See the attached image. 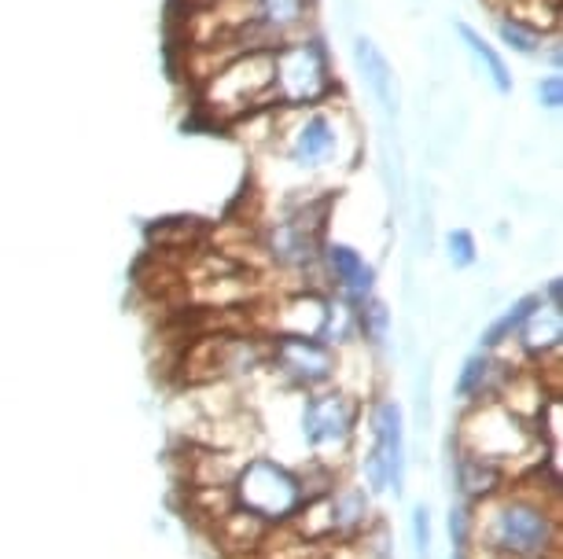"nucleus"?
Instances as JSON below:
<instances>
[{
    "label": "nucleus",
    "mask_w": 563,
    "mask_h": 559,
    "mask_svg": "<svg viewBox=\"0 0 563 559\" xmlns=\"http://www.w3.org/2000/svg\"><path fill=\"white\" fill-rule=\"evenodd\" d=\"M328 305H332V294L321 288H299V291L284 294L273 313V332L313 335V339H321L324 321H328Z\"/></svg>",
    "instance_id": "2eb2a0df"
},
{
    "label": "nucleus",
    "mask_w": 563,
    "mask_h": 559,
    "mask_svg": "<svg viewBox=\"0 0 563 559\" xmlns=\"http://www.w3.org/2000/svg\"><path fill=\"white\" fill-rule=\"evenodd\" d=\"M541 305H545V302H541V294H538V291H530V294H523V299H516V302L508 305V310L490 324V328L483 332L479 350H486V354H505L508 346L516 343L519 328H523V324L541 310Z\"/></svg>",
    "instance_id": "a211bd4d"
},
{
    "label": "nucleus",
    "mask_w": 563,
    "mask_h": 559,
    "mask_svg": "<svg viewBox=\"0 0 563 559\" xmlns=\"http://www.w3.org/2000/svg\"><path fill=\"white\" fill-rule=\"evenodd\" d=\"M409 537H412V552H417V559H431L434 523H431V508L423 501L412 504V512H409Z\"/></svg>",
    "instance_id": "4be33fe9"
},
{
    "label": "nucleus",
    "mask_w": 563,
    "mask_h": 559,
    "mask_svg": "<svg viewBox=\"0 0 563 559\" xmlns=\"http://www.w3.org/2000/svg\"><path fill=\"white\" fill-rule=\"evenodd\" d=\"M560 339H563V313L560 310H549V305H541V310L530 316V321L519 328L516 343L530 361H545L549 354L560 350Z\"/></svg>",
    "instance_id": "f3484780"
},
{
    "label": "nucleus",
    "mask_w": 563,
    "mask_h": 559,
    "mask_svg": "<svg viewBox=\"0 0 563 559\" xmlns=\"http://www.w3.org/2000/svg\"><path fill=\"white\" fill-rule=\"evenodd\" d=\"M445 247V261H450L453 272H467L479 266V239H475L472 228H450L442 236Z\"/></svg>",
    "instance_id": "412c9836"
},
{
    "label": "nucleus",
    "mask_w": 563,
    "mask_h": 559,
    "mask_svg": "<svg viewBox=\"0 0 563 559\" xmlns=\"http://www.w3.org/2000/svg\"><path fill=\"white\" fill-rule=\"evenodd\" d=\"M508 474L501 463L483 457V452L456 446L453 441V487H456V501L467 504H483L486 497H494L497 490L508 487Z\"/></svg>",
    "instance_id": "4468645a"
},
{
    "label": "nucleus",
    "mask_w": 563,
    "mask_h": 559,
    "mask_svg": "<svg viewBox=\"0 0 563 559\" xmlns=\"http://www.w3.org/2000/svg\"><path fill=\"white\" fill-rule=\"evenodd\" d=\"M229 497L232 508L254 515L258 523L273 526H291L295 515L302 512L306 497V479L302 468L280 460V457H243L236 474L229 479Z\"/></svg>",
    "instance_id": "7ed1b4c3"
},
{
    "label": "nucleus",
    "mask_w": 563,
    "mask_h": 559,
    "mask_svg": "<svg viewBox=\"0 0 563 559\" xmlns=\"http://www.w3.org/2000/svg\"><path fill=\"white\" fill-rule=\"evenodd\" d=\"M538 59H545V63H549V74H560V67H563V48H560V37H549Z\"/></svg>",
    "instance_id": "a878e982"
},
{
    "label": "nucleus",
    "mask_w": 563,
    "mask_h": 559,
    "mask_svg": "<svg viewBox=\"0 0 563 559\" xmlns=\"http://www.w3.org/2000/svg\"><path fill=\"white\" fill-rule=\"evenodd\" d=\"M354 67H357V78L361 86L368 89V97L379 103V111L387 119H398V74H395V63L387 59V52L376 45L368 34H357L354 37Z\"/></svg>",
    "instance_id": "ddd939ff"
},
{
    "label": "nucleus",
    "mask_w": 563,
    "mask_h": 559,
    "mask_svg": "<svg viewBox=\"0 0 563 559\" xmlns=\"http://www.w3.org/2000/svg\"><path fill=\"white\" fill-rule=\"evenodd\" d=\"M516 372L519 368L508 361L505 354L475 350L464 357L461 372H456V383H453V394H456V402H464L467 409L486 405V402H501V394L516 379Z\"/></svg>",
    "instance_id": "f8f14e48"
},
{
    "label": "nucleus",
    "mask_w": 563,
    "mask_h": 559,
    "mask_svg": "<svg viewBox=\"0 0 563 559\" xmlns=\"http://www.w3.org/2000/svg\"><path fill=\"white\" fill-rule=\"evenodd\" d=\"M472 548L486 559H560V504L545 487L508 482L475 504Z\"/></svg>",
    "instance_id": "f257e3e1"
},
{
    "label": "nucleus",
    "mask_w": 563,
    "mask_h": 559,
    "mask_svg": "<svg viewBox=\"0 0 563 559\" xmlns=\"http://www.w3.org/2000/svg\"><path fill=\"white\" fill-rule=\"evenodd\" d=\"M354 321H357V343L365 346V350H384L387 339H390V324H395V316H390L387 302L379 299V294H372L368 302L357 305Z\"/></svg>",
    "instance_id": "aec40b11"
},
{
    "label": "nucleus",
    "mask_w": 563,
    "mask_h": 559,
    "mask_svg": "<svg viewBox=\"0 0 563 559\" xmlns=\"http://www.w3.org/2000/svg\"><path fill=\"white\" fill-rule=\"evenodd\" d=\"M534 97L545 111H560L563 108V78L560 74H541L534 81Z\"/></svg>",
    "instance_id": "b1692460"
},
{
    "label": "nucleus",
    "mask_w": 563,
    "mask_h": 559,
    "mask_svg": "<svg viewBox=\"0 0 563 559\" xmlns=\"http://www.w3.org/2000/svg\"><path fill=\"white\" fill-rule=\"evenodd\" d=\"M273 144H280V155L291 170L299 174H317L339 163L346 144V125L343 111L332 103L306 111H280L276 108L273 122Z\"/></svg>",
    "instance_id": "0eeeda50"
},
{
    "label": "nucleus",
    "mask_w": 563,
    "mask_h": 559,
    "mask_svg": "<svg viewBox=\"0 0 563 559\" xmlns=\"http://www.w3.org/2000/svg\"><path fill=\"white\" fill-rule=\"evenodd\" d=\"M450 559H467V552H456V548H453V556Z\"/></svg>",
    "instance_id": "bb28decb"
},
{
    "label": "nucleus",
    "mask_w": 563,
    "mask_h": 559,
    "mask_svg": "<svg viewBox=\"0 0 563 559\" xmlns=\"http://www.w3.org/2000/svg\"><path fill=\"white\" fill-rule=\"evenodd\" d=\"M530 427H534L530 420L512 413V409H505L501 402H486V405L467 409L453 441L497 460L508 474H512V463L519 457H530V449L538 446V438Z\"/></svg>",
    "instance_id": "6e6552de"
},
{
    "label": "nucleus",
    "mask_w": 563,
    "mask_h": 559,
    "mask_svg": "<svg viewBox=\"0 0 563 559\" xmlns=\"http://www.w3.org/2000/svg\"><path fill=\"white\" fill-rule=\"evenodd\" d=\"M365 405L354 390L343 383L299 394V413H295V431H299L302 449L313 463H343L357 446Z\"/></svg>",
    "instance_id": "20e7f679"
},
{
    "label": "nucleus",
    "mask_w": 563,
    "mask_h": 559,
    "mask_svg": "<svg viewBox=\"0 0 563 559\" xmlns=\"http://www.w3.org/2000/svg\"><path fill=\"white\" fill-rule=\"evenodd\" d=\"M339 92L332 48L321 30L284 41L273 48V108L280 111H306L332 103Z\"/></svg>",
    "instance_id": "f03ea898"
},
{
    "label": "nucleus",
    "mask_w": 563,
    "mask_h": 559,
    "mask_svg": "<svg viewBox=\"0 0 563 559\" xmlns=\"http://www.w3.org/2000/svg\"><path fill=\"white\" fill-rule=\"evenodd\" d=\"M445 526H450V541H453L456 552H467V548H472V530H475V504L453 501Z\"/></svg>",
    "instance_id": "5701e85b"
},
{
    "label": "nucleus",
    "mask_w": 563,
    "mask_h": 559,
    "mask_svg": "<svg viewBox=\"0 0 563 559\" xmlns=\"http://www.w3.org/2000/svg\"><path fill=\"white\" fill-rule=\"evenodd\" d=\"M199 103L214 122L229 125L273 108V52H243L210 67L199 86Z\"/></svg>",
    "instance_id": "39448f33"
},
{
    "label": "nucleus",
    "mask_w": 563,
    "mask_h": 559,
    "mask_svg": "<svg viewBox=\"0 0 563 559\" xmlns=\"http://www.w3.org/2000/svg\"><path fill=\"white\" fill-rule=\"evenodd\" d=\"M538 294H541V302H545L549 310H560L563 313V280L560 277H549L545 288H541Z\"/></svg>",
    "instance_id": "393cba45"
},
{
    "label": "nucleus",
    "mask_w": 563,
    "mask_h": 559,
    "mask_svg": "<svg viewBox=\"0 0 563 559\" xmlns=\"http://www.w3.org/2000/svg\"><path fill=\"white\" fill-rule=\"evenodd\" d=\"M361 424H368V441L379 449L387 471H390V490L395 497L406 493V474H409V438H406V409L395 398L379 394L368 405V413Z\"/></svg>",
    "instance_id": "9b49d317"
},
{
    "label": "nucleus",
    "mask_w": 563,
    "mask_h": 559,
    "mask_svg": "<svg viewBox=\"0 0 563 559\" xmlns=\"http://www.w3.org/2000/svg\"><path fill=\"white\" fill-rule=\"evenodd\" d=\"M321 277L328 283V294H335L339 302H346L350 310H357L361 302H368L379 288L376 266L361 255L346 239H328L321 244Z\"/></svg>",
    "instance_id": "9d476101"
},
{
    "label": "nucleus",
    "mask_w": 563,
    "mask_h": 559,
    "mask_svg": "<svg viewBox=\"0 0 563 559\" xmlns=\"http://www.w3.org/2000/svg\"><path fill=\"white\" fill-rule=\"evenodd\" d=\"M494 34L512 56H523V59H538L549 41L545 26L530 23L527 15H512V12H494Z\"/></svg>",
    "instance_id": "6ab92c4d"
},
{
    "label": "nucleus",
    "mask_w": 563,
    "mask_h": 559,
    "mask_svg": "<svg viewBox=\"0 0 563 559\" xmlns=\"http://www.w3.org/2000/svg\"><path fill=\"white\" fill-rule=\"evenodd\" d=\"M324 217H328V199H295L284 206V214L269 221L258 236L262 255L273 261L284 277L302 280L321 277V244H324ZM310 288V283H306Z\"/></svg>",
    "instance_id": "423d86ee"
},
{
    "label": "nucleus",
    "mask_w": 563,
    "mask_h": 559,
    "mask_svg": "<svg viewBox=\"0 0 563 559\" xmlns=\"http://www.w3.org/2000/svg\"><path fill=\"white\" fill-rule=\"evenodd\" d=\"M456 37H461V45L467 48V56L479 63V70L486 74V81L494 86L497 97H512L516 81H512V70H508V63H505L501 52H497L490 41L479 34V30L467 26V23H456Z\"/></svg>",
    "instance_id": "dca6fc26"
},
{
    "label": "nucleus",
    "mask_w": 563,
    "mask_h": 559,
    "mask_svg": "<svg viewBox=\"0 0 563 559\" xmlns=\"http://www.w3.org/2000/svg\"><path fill=\"white\" fill-rule=\"evenodd\" d=\"M269 372L280 379L295 394H310V390L339 383V365L343 357L328 343L313 339V335H280L269 332Z\"/></svg>",
    "instance_id": "1a4fd4ad"
}]
</instances>
